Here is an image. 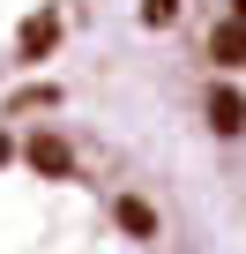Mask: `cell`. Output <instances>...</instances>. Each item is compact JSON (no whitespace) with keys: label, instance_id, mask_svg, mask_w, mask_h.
Returning a JSON list of instances; mask_svg holds the SVG:
<instances>
[{"label":"cell","instance_id":"3957f363","mask_svg":"<svg viewBox=\"0 0 246 254\" xmlns=\"http://www.w3.org/2000/svg\"><path fill=\"white\" fill-rule=\"evenodd\" d=\"M97 8L104 0H0V82L52 60L60 45H75Z\"/></svg>","mask_w":246,"mask_h":254},{"label":"cell","instance_id":"6da1fadb","mask_svg":"<svg viewBox=\"0 0 246 254\" xmlns=\"http://www.w3.org/2000/svg\"><path fill=\"white\" fill-rule=\"evenodd\" d=\"M0 254H201L172 194L67 120H0Z\"/></svg>","mask_w":246,"mask_h":254},{"label":"cell","instance_id":"7a4b0ae2","mask_svg":"<svg viewBox=\"0 0 246 254\" xmlns=\"http://www.w3.org/2000/svg\"><path fill=\"white\" fill-rule=\"evenodd\" d=\"M179 82L194 127L246 217V0H187L179 15Z\"/></svg>","mask_w":246,"mask_h":254}]
</instances>
